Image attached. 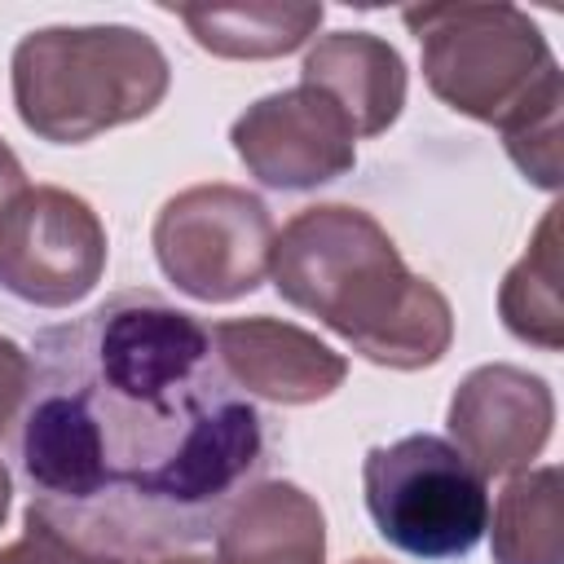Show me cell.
<instances>
[{
	"label": "cell",
	"instance_id": "4",
	"mask_svg": "<svg viewBox=\"0 0 564 564\" xmlns=\"http://www.w3.org/2000/svg\"><path fill=\"white\" fill-rule=\"evenodd\" d=\"M172 84L163 48L137 26H40L13 48V106L26 132L79 145L145 119Z\"/></svg>",
	"mask_w": 564,
	"mask_h": 564
},
{
	"label": "cell",
	"instance_id": "6",
	"mask_svg": "<svg viewBox=\"0 0 564 564\" xmlns=\"http://www.w3.org/2000/svg\"><path fill=\"white\" fill-rule=\"evenodd\" d=\"M273 234L264 198L212 181L172 194L154 216L150 242L176 291L203 304H229L264 282Z\"/></svg>",
	"mask_w": 564,
	"mask_h": 564
},
{
	"label": "cell",
	"instance_id": "12",
	"mask_svg": "<svg viewBox=\"0 0 564 564\" xmlns=\"http://www.w3.org/2000/svg\"><path fill=\"white\" fill-rule=\"evenodd\" d=\"M216 564H326L322 507L295 480L251 485L216 533Z\"/></svg>",
	"mask_w": 564,
	"mask_h": 564
},
{
	"label": "cell",
	"instance_id": "13",
	"mask_svg": "<svg viewBox=\"0 0 564 564\" xmlns=\"http://www.w3.org/2000/svg\"><path fill=\"white\" fill-rule=\"evenodd\" d=\"M216 57H282L326 18L322 4H163Z\"/></svg>",
	"mask_w": 564,
	"mask_h": 564
},
{
	"label": "cell",
	"instance_id": "2",
	"mask_svg": "<svg viewBox=\"0 0 564 564\" xmlns=\"http://www.w3.org/2000/svg\"><path fill=\"white\" fill-rule=\"evenodd\" d=\"M273 286L286 304L348 339L366 361L423 370L449 352L454 308L436 282L405 269L388 229L348 203L295 212L269 251Z\"/></svg>",
	"mask_w": 564,
	"mask_h": 564
},
{
	"label": "cell",
	"instance_id": "11",
	"mask_svg": "<svg viewBox=\"0 0 564 564\" xmlns=\"http://www.w3.org/2000/svg\"><path fill=\"white\" fill-rule=\"evenodd\" d=\"M300 84L322 88L352 123L357 137H379L405 106V62L370 31L322 35L300 66Z\"/></svg>",
	"mask_w": 564,
	"mask_h": 564
},
{
	"label": "cell",
	"instance_id": "18",
	"mask_svg": "<svg viewBox=\"0 0 564 564\" xmlns=\"http://www.w3.org/2000/svg\"><path fill=\"white\" fill-rule=\"evenodd\" d=\"M26 189V172H22V163H18V154L0 141V212L9 207V198L13 194H22Z\"/></svg>",
	"mask_w": 564,
	"mask_h": 564
},
{
	"label": "cell",
	"instance_id": "20",
	"mask_svg": "<svg viewBox=\"0 0 564 564\" xmlns=\"http://www.w3.org/2000/svg\"><path fill=\"white\" fill-rule=\"evenodd\" d=\"M352 564H383V560H375V555H361V560H352Z\"/></svg>",
	"mask_w": 564,
	"mask_h": 564
},
{
	"label": "cell",
	"instance_id": "8",
	"mask_svg": "<svg viewBox=\"0 0 564 564\" xmlns=\"http://www.w3.org/2000/svg\"><path fill=\"white\" fill-rule=\"evenodd\" d=\"M234 154L269 189H317L357 163L348 115L313 84L251 101L229 128Z\"/></svg>",
	"mask_w": 564,
	"mask_h": 564
},
{
	"label": "cell",
	"instance_id": "19",
	"mask_svg": "<svg viewBox=\"0 0 564 564\" xmlns=\"http://www.w3.org/2000/svg\"><path fill=\"white\" fill-rule=\"evenodd\" d=\"M93 564H216V555H194V551H154V555H123V560H93Z\"/></svg>",
	"mask_w": 564,
	"mask_h": 564
},
{
	"label": "cell",
	"instance_id": "17",
	"mask_svg": "<svg viewBox=\"0 0 564 564\" xmlns=\"http://www.w3.org/2000/svg\"><path fill=\"white\" fill-rule=\"evenodd\" d=\"M0 564H70L57 542H48L40 529L26 524V533L9 546H0Z\"/></svg>",
	"mask_w": 564,
	"mask_h": 564
},
{
	"label": "cell",
	"instance_id": "3",
	"mask_svg": "<svg viewBox=\"0 0 564 564\" xmlns=\"http://www.w3.org/2000/svg\"><path fill=\"white\" fill-rule=\"evenodd\" d=\"M423 53L427 88L458 115L494 123L516 167L560 185V66L538 22L516 4H419L401 9Z\"/></svg>",
	"mask_w": 564,
	"mask_h": 564
},
{
	"label": "cell",
	"instance_id": "10",
	"mask_svg": "<svg viewBox=\"0 0 564 564\" xmlns=\"http://www.w3.org/2000/svg\"><path fill=\"white\" fill-rule=\"evenodd\" d=\"M212 348L234 379L238 392L278 401V405H313L330 397L348 379V357L322 344L313 330L278 322V317H229L207 326Z\"/></svg>",
	"mask_w": 564,
	"mask_h": 564
},
{
	"label": "cell",
	"instance_id": "7",
	"mask_svg": "<svg viewBox=\"0 0 564 564\" xmlns=\"http://www.w3.org/2000/svg\"><path fill=\"white\" fill-rule=\"evenodd\" d=\"M106 273L97 212L62 185H26L0 212V286L35 308L79 304Z\"/></svg>",
	"mask_w": 564,
	"mask_h": 564
},
{
	"label": "cell",
	"instance_id": "15",
	"mask_svg": "<svg viewBox=\"0 0 564 564\" xmlns=\"http://www.w3.org/2000/svg\"><path fill=\"white\" fill-rule=\"evenodd\" d=\"M560 207H551L538 225L533 247L516 260V269L502 278L498 291V313L502 326L524 339L538 344L546 352H555L564 344V308H560Z\"/></svg>",
	"mask_w": 564,
	"mask_h": 564
},
{
	"label": "cell",
	"instance_id": "5",
	"mask_svg": "<svg viewBox=\"0 0 564 564\" xmlns=\"http://www.w3.org/2000/svg\"><path fill=\"white\" fill-rule=\"evenodd\" d=\"M361 489L379 538L414 560H463L489 529L485 476L432 432L375 445Z\"/></svg>",
	"mask_w": 564,
	"mask_h": 564
},
{
	"label": "cell",
	"instance_id": "1",
	"mask_svg": "<svg viewBox=\"0 0 564 564\" xmlns=\"http://www.w3.org/2000/svg\"><path fill=\"white\" fill-rule=\"evenodd\" d=\"M26 357V524L70 564L216 538L269 463L264 419L207 326L154 291H119L44 326Z\"/></svg>",
	"mask_w": 564,
	"mask_h": 564
},
{
	"label": "cell",
	"instance_id": "16",
	"mask_svg": "<svg viewBox=\"0 0 564 564\" xmlns=\"http://www.w3.org/2000/svg\"><path fill=\"white\" fill-rule=\"evenodd\" d=\"M26 388H31V357L0 335V445L9 436V427L22 419V405H26ZM9 502H13V476L0 458V524L9 516Z\"/></svg>",
	"mask_w": 564,
	"mask_h": 564
},
{
	"label": "cell",
	"instance_id": "9",
	"mask_svg": "<svg viewBox=\"0 0 564 564\" xmlns=\"http://www.w3.org/2000/svg\"><path fill=\"white\" fill-rule=\"evenodd\" d=\"M551 423L555 397L546 379L507 361L476 366L449 401V445L480 476L529 471V463L551 441Z\"/></svg>",
	"mask_w": 564,
	"mask_h": 564
},
{
	"label": "cell",
	"instance_id": "14",
	"mask_svg": "<svg viewBox=\"0 0 564 564\" xmlns=\"http://www.w3.org/2000/svg\"><path fill=\"white\" fill-rule=\"evenodd\" d=\"M494 564H564L560 467L511 476L494 507Z\"/></svg>",
	"mask_w": 564,
	"mask_h": 564
}]
</instances>
